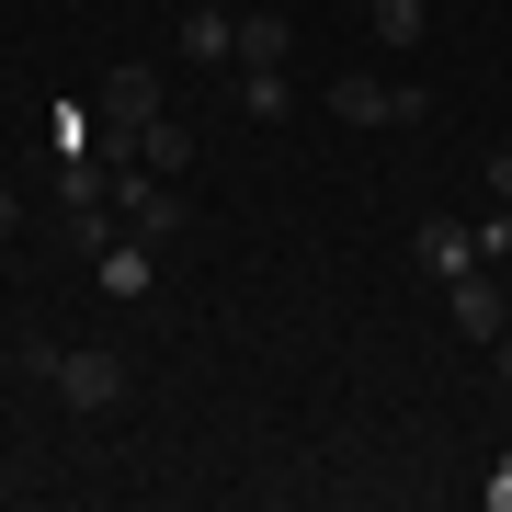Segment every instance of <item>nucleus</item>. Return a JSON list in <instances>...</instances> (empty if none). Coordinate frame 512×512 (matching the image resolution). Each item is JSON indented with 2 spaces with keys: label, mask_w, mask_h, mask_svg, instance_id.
I'll return each mask as SVG.
<instances>
[{
  "label": "nucleus",
  "mask_w": 512,
  "mask_h": 512,
  "mask_svg": "<svg viewBox=\"0 0 512 512\" xmlns=\"http://www.w3.org/2000/svg\"><path fill=\"white\" fill-rule=\"evenodd\" d=\"M330 114H342V126H410V114H433L410 92V80H376V69H342L330 80Z\"/></svg>",
  "instance_id": "1"
},
{
  "label": "nucleus",
  "mask_w": 512,
  "mask_h": 512,
  "mask_svg": "<svg viewBox=\"0 0 512 512\" xmlns=\"http://www.w3.org/2000/svg\"><path fill=\"white\" fill-rule=\"evenodd\" d=\"M46 387H57L69 410H114V399H126V365H114L103 342H80V353H57V365H46Z\"/></svg>",
  "instance_id": "2"
},
{
  "label": "nucleus",
  "mask_w": 512,
  "mask_h": 512,
  "mask_svg": "<svg viewBox=\"0 0 512 512\" xmlns=\"http://www.w3.org/2000/svg\"><path fill=\"white\" fill-rule=\"evenodd\" d=\"M444 319H456L467 342H501V330H512V285L478 262V274H456V285H444Z\"/></svg>",
  "instance_id": "3"
},
{
  "label": "nucleus",
  "mask_w": 512,
  "mask_h": 512,
  "mask_svg": "<svg viewBox=\"0 0 512 512\" xmlns=\"http://www.w3.org/2000/svg\"><path fill=\"white\" fill-rule=\"evenodd\" d=\"M114 205H126V239H148V251H171V239H183V194H171V171H160V183L137 171Z\"/></svg>",
  "instance_id": "4"
},
{
  "label": "nucleus",
  "mask_w": 512,
  "mask_h": 512,
  "mask_svg": "<svg viewBox=\"0 0 512 512\" xmlns=\"http://www.w3.org/2000/svg\"><path fill=\"white\" fill-rule=\"evenodd\" d=\"M478 262H490V251H478V228H456V217H421V274H433V285L478 274Z\"/></svg>",
  "instance_id": "5"
},
{
  "label": "nucleus",
  "mask_w": 512,
  "mask_h": 512,
  "mask_svg": "<svg viewBox=\"0 0 512 512\" xmlns=\"http://www.w3.org/2000/svg\"><path fill=\"white\" fill-rule=\"evenodd\" d=\"M285 57H296V23H285V12H239L228 69H285Z\"/></svg>",
  "instance_id": "6"
},
{
  "label": "nucleus",
  "mask_w": 512,
  "mask_h": 512,
  "mask_svg": "<svg viewBox=\"0 0 512 512\" xmlns=\"http://www.w3.org/2000/svg\"><path fill=\"white\" fill-rule=\"evenodd\" d=\"M103 114H114L126 137H137L148 114H171V103H160V80H148V69H103Z\"/></svg>",
  "instance_id": "7"
},
{
  "label": "nucleus",
  "mask_w": 512,
  "mask_h": 512,
  "mask_svg": "<svg viewBox=\"0 0 512 512\" xmlns=\"http://www.w3.org/2000/svg\"><path fill=\"white\" fill-rule=\"evenodd\" d=\"M137 171H194V126L183 114H148L137 126Z\"/></svg>",
  "instance_id": "8"
},
{
  "label": "nucleus",
  "mask_w": 512,
  "mask_h": 512,
  "mask_svg": "<svg viewBox=\"0 0 512 512\" xmlns=\"http://www.w3.org/2000/svg\"><path fill=\"white\" fill-rule=\"evenodd\" d=\"M69 239H80V251H92V262H103V251H114V239H126V205H103L92 183H80V194H69Z\"/></svg>",
  "instance_id": "9"
},
{
  "label": "nucleus",
  "mask_w": 512,
  "mask_h": 512,
  "mask_svg": "<svg viewBox=\"0 0 512 512\" xmlns=\"http://www.w3.org/2000/svg\"><path fill=\"white\" fill-rule=\"evenodd\" d=\"M228 46H239V12H217V0H194V12H183V57H205V69H228Z\"/></svg>",
  "instance_id": "10"
},
{
  "label": "nucleus",
  "mask_w": 512,
  "mask_h": 512,
  "mask_svg": "<svg viewBox=\"0 0 512 512\" xmlns=\"http://www.w3.org/2000/svg\"><path fill=\"white\" fill-rule=\"evenodd\" d=\"M239 114H251V126H285V114H296V80L285 69H239Z\"/></svg>",
  "instance_id": "11"
},
{
  "label": "nucleus",
  "mask_w": 512,
  "mask_h": 512,
  "mask_svg": "<svg viewBox=\"0 0 512 512\" xmlns=\"http://www.w3.org/2000/svg\"><path fill=\"white\" fill-rule=\"evenodd\" d=\"M103 285L114 296H148V239H114V251H103Z\"/></svg>",
  "instance_id": "12"
},
{
  "label": "nucleus",
  "mask_w": 512,
  "mask_h": 512,
  "mask_svg": "<svg viewBox=\"0 0 512 512\" xmlns=\"http://www.w3.org/2000/svg\"><path fill=\"white\" fill-rule=\"evenodd\" d=\"M365 23H376V46H421V0H376Z\"/></svg>",
  "instance_id": "13"
},
{
  "label": "nucleus",
  "mask_w": 512,
  "mask_h": 512,
  "mask_svg": "<svg viewBox=\"0 0 512 512\" xmlns=\"http://www.w3.org/2000/svg\"><path fill=\"white\" fill-rule=\"evenodd\" d=\"M490 194H501V205H512V137H501V148H490Z\"/></svg>",
  "instance_id": "14"
},
{
  "label": "nucleus",
  "mask_w": 512,
  "mask_h": 512,
  "mask_svg": "<svg viewBox=\"0 0 512 512\" xmlns=\"http://www.w3.org/2000/svg\"><path fill=\"white\" fill-rule=\"evenodd\" d=\"M478 501H490V512H512V456L490 467V490H478Z\"/></svg>",
  "instance_id": "15"
},
{
  "label": "nucleus",
  "mask_w": 512,
  "mask_h": 512,
  "mask_svg": "<svg viewBox=\"0 0 512 512\" xmlns=\"http://www.w3.org/2000/svg\"><path fill=\"white\" fill-rule=\"evenodd\" d=\"M12 228H23V205H12V194H0V251H12Z\"/></svg>",
  "instance_id": "16"
},
{
  "label": "nucleus",
  "mask_w": 512,
  "mask_h": 512,
  "mask_svg": "<svg viewBox=\"0 0 512 512\" xmlns=\"http://www.w3.org/2000/svg\"><path fill=\"white\" fill-rule=\"evenodd\" d=\"M490 353H501V376H512V330H501V342H490Z\"/></svg>",
  "instance_id": "17"
},
{
  "label": "nucleus",
  "mask_w": 512,
  "mask_h": 512,
  "mask_svg": "<svg viewBox=\"0 0 512 512\" xmlns=\"http://www.w3.org/2000/svg\"><path fill=\"white\" fill-rule=\"evenodd\" d=\"M353 12H376V0H353Z\"/></svg>",
  "instance_id": "18"
}]
</instances>
